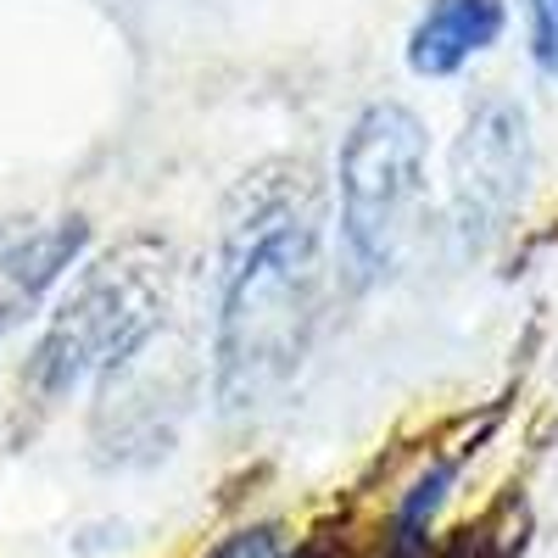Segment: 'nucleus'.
I'll use <instances>...</instances> for the list:
<instances>
[{"label": "nucleus", "mask_w": 558, "mask_h": 558, "mask_svg": "<svg viewBox=\"0 0 558 558\" xmlns=\"http://www.w3.org/2000/svg\"><path fill=\"white\" fill-rule=\"evenodd\" d=\"M324 202L307 162H268L246 173L229 213L213 302V397L223 413H257L302 375L324 318Z\"/></svg>", "instance_id": "f257e3e1"}, {"label": "nucleus", "mask_w": 558, "mask_h": 558, "mask_svg": "<svg viewBox=\"0 0 558 558\" xmlns=\"http://www.w3.org/2000/svg\"><path fill=\"white\" fill-rule=\"evenodd\" d=\"M173 246L157 235H129L89 263L34 347L28 380L39 397H68L89 380H112L146 352L173 307Z\"/></svg>", "instance_id": "f03ea898"}, {"label": "nucleus", "mask_w": 558, "mask_h": 558, "mask_svg": "<svg viewBox=\"0 0 558 558\" xmlns=\"http://www.w3.org/2000/svg\"><path fill=\"white\" fill-rule=\"evenodd\" d=\"M430 207V134L402 101H368L336 157V229L352 286L397 279L425 235Z\"/></svg>", "instance_id": "7ed1b4c3"}, {"label": "nucleus", "mask_w": 558, "mask_h": 558, "mask_svg": "<svg viewBox=\"0 0 558 558\" xmlns=\"http://www.w3.org/2000/svg\"><path fill=\"white\" fill-rule=\"evenodd\" d=\"M531 173H536V134L525 101L502 96V89L481 96L447 151V202L458 241L470 252H486L525 207Z\"/></svg>", "instance_id": "20e7f679"}, {"label": "nucleus", "mask_w": 558, "mask_h": 558, "mask_svg": "<svg viewBox=\"0 0 558 558\" xmlns=\"http://www.w3.org/2000/svg\"><path fill=\"white\" fill-rule=\"evenodd\" d=\"M508 28L502 0H425L408 28V68L418 78H452L486 57Z\"/></svg>", "instance_id": "39448f33"}, {"label": "nucleus", "mask_w": 558, "mask_h": 558, "mask_svg": "<svg viewBox=\"0 0 558 558\" xmlns=\"http://www.w3.org/2000/svg\"><path fill=\"white\" fill-rule=\"evenodd\" d=\"M452 481H458V458H436L430 470L402 492L397 514H391V553H397V558H413L418 547H425V536H430V525H436V514H441Z\"/></svg>", "instance_id": "423d86ee"}, {"label": "nucleus", "mask_w": 558, "mask_h": 558, "mask_svg": "<svg viewBox=\"0 0 558 558\" xmlns=\"http://www.w3.org/2000/svg\"><path fill=\"white\" fill-rule=\"evenodd\" d=\"M531 17V62L558 84V0H525Z\"/></svg>", "instance_id": "0eeeda50"}, {"label": "nucleus", "mask_w": 558, "mask_h": 558, "mask_svg": "<svg viewBox=\"0 0 558 558\" xmlns=\"http://www.w3.org/2000/svg\"><path fill=\"white\" fill-rule=\"evenodd\" d=\"M207 558H291V542L279 525H246L235 536H223Z\"/></svg>", "instance_id": "6e6552de"}]
</instances>
